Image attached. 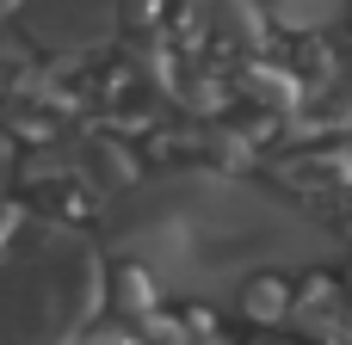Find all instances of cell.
<instances>
[{
  "mask_svg": "<svg viewBox=\"0 0 352 345\" xmlns=\"http://www.w3.org/2000/svg\"><path fill=\"white\" fill-rule=\"evenodd\" d=\"M118 241L130 253H142V265L167 284H223L248 265H260L254 253H309L322 247V235L291 210L272 204L260 191L223 185V179H173V185H148L136 204H124Z\"/></svg>",
  "mask_w": 352,
  "mask_h": 345,
  "instance_id": "1",
  "label": "cell"
},
{
  "mask_svg": "<svg viewBox=\"0 0 352 345\" xmlns=\"http://www.w3.org/2000/svg\"><path fill=\"white\" fill-rule=\"evenodd\" d=\"M99 296L93 253L74 235L37 228L25 247L0 253V345H62Z\"/></svg>",
  "mask_w": 352,
  "mask_h": 345,
  "instance_id": "2",
  "label": "cell"
}]
</instances>
